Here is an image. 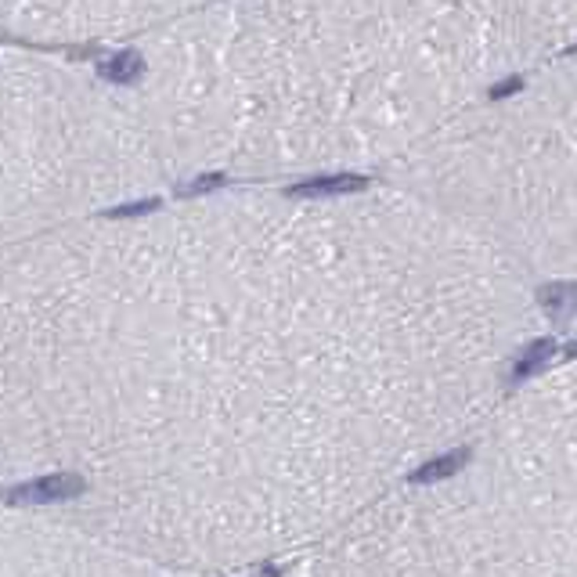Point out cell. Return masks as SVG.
Wrapping results in <instances>:
<instances>
[{
	"label": "cell",
	"instance_id": "cell-1",
	"mask_svg": "<svg viewBox=\"0 0 577 577\" xmlns=\"http://www.w3.org/2000/svg\"><path fill=\"white\" fill-rule=\"evenodd\" d=\"M87 484L72 472H54V476H40V480H29V484L15 488L12 498L15 502H62V498H76Z\"/></svg>",
	"mask_w": 577,
	"mask_h": 577
},
{
	"label": "cell",
	"instance_id": "cell-2",
	"mask_svg": "<svg viewBox=\"0 0 577 577\" xmlns=\"http://www.w3.org/2000/svg\"><path fill=\"white\" fill-rule=\"evenodd\" d=\"M368 180L354 177V173H336V177H318V180H304L293 184L288 196L293 199H322V196H347V191H361Z\"/></svg>",
	"mask_w": 577,
	"mask_h": 577
},
{
	"label": "cell",
	"instance_id": "cell-3",
	"mask_svg": "<svg viewBox=\"0 0 577 577\" xmlns=\"http://www.w3.org/2000/svg\"><path fill=\"white\" fill-rule=\"evenodd\" d=\"M538 300L552 322H570L577 314V281H548Z\"/></svg>",
	"mask_w": 577,
	"mask_h": 577
},
{
	"label": "cell",
	"instance_id": "cell-4",
	"mask_svg": "<svg viewBox=\"0 0 577 577\" xmlns=\"http://www.w3.org/2000/svg\"><path fill=\"white\" fill-rule=\"evenodd\" d=\"M141 69H145V62L134 51H120V54H113L98 65L102 79H109V83H134L141 76Z\"/></svg>",
	"mask_w": 577,
	"mask_h": 577
},
{
	"label": "cell",
	"instance_id": "cell-5",
	"mask_svg": "<svg viewBox=\"0 0 577 577\" xmlns=\"http://www.w3.org/2000/svg\"><path fill=\"white\" fill-rule=\"evenodd\" d=\"M552 354H556V343H552V339H534V343L520 354V361L513 364V379H516V382L531 379L538 368H545V364H548V357H552Z\"/></svg>",
	"mask_w": 577,
	"mask_h": 577
},
{
	"label": "cell",
	"instance_id": "cell-6",
	"mask_svg": "<svg viewBox=\"0 0 577 577\" xmlns=\"http://www.w3.org/2000/svg\"><path fill=\"white\" fill-rule=\"evenodd\" d=\"M465 458H469V451H451V455H444V458H433L430 465H422L419 472H412V484H433V480H444V476H451L455 469H462Z\"/></svg>",
	"mask_w": 577,
	"mask_h": 577
},
{
	"label": "cell",
	"instance_id": "cell-7",
	"mask_svg": "<svg viewBox=\"0 0 577 577\" xmlns=\"http://www.w3.org/2000/svg\"><path fill=\"white\" fill-rule=\"evenodd\" d=\"M224 184V177L221 173H210V177H199V180H191L188 188H180L184 196H199V191H213V188H221Z\"/></svg>",
	"mask_w": 577,
	"mask_h": 577
},
{
	"label": "cell",
	"instance_id": "cell-8",
	"mask_svg": "<svg viewBox=\"0 0 577 577\" xmlns=\"http://www.w3.org/2000/svg\"><path fill=\"white\" fill-rule=\"evenodd\" d=\"M520 87H523V79H520V76H509V79H502L498 87H491V98L498 102V98H506V94H516Z\"/></svg>",
	"mask_w": 577,
	"mask_h": 577
},
{
	"label": "cell",
	"instance_id": "cell-9",
	"mask_svg": "<svg viewBox=\"0 0 577 577\" xmlns=\"http://www.w3.org/2000/svg\"><path fill=\"white\" fill-rule=\"evenodd\" d=\"M155 206H159L155 199H148V203H130V206L113 210V217H138V213H148V210H155Z\"/></svg>",
	"mask_w": 577,
	"mask_h": 577
},
{
	"label": "cell",
	"instance_id": "cell-10",
	"mask_svg": "<svg viewBox=\"0 0 577 577\" xmlns=\"http://www.w3.org/2000/svg\"><path fill=\"white\" fill-rule=\"evenodd\" d=\"M570 354H577V343H573V347H570Z\"/></svg>",
	"mask_w": 577,
	"mask_h": 577
},
{
	"label": "cell",
	"instance_id": "cell-11",
	"mask_svg": "<svg viewBox=\"0 0 577 577\" xmlns=\"http://www.w3.org/2000/svg\"><path fill=\"white\" fill-rule=\"evenodd\" d=\"M570 54H577V44H573V47H570Z\"/></svg>",
	"mask_w": 577,
	"mask_h": 577
}]
</instances>
